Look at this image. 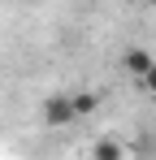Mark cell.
I'll use <instances>...</instances> for the list:
<instances>
[{
    "mask_svg": "<svg viewBox=\"0 0 156 160\" xmlns=\"http://www.w3.org/2000/svg\"><path fill=\"white\" fill-rule=\"evenodd\" d=\"M91 160H126V143L113 138V134H100L91 143Z\"/></svg>",
    "mask_w": 156,
    "mask_h": 160,
    "instance_id": "obj_3",
    "label": "cell"
},
{
    "mask_svg": "<svg viewBox=\"0 0 156 160\" xmlns=\"http://www.w3.org/2000/svg\"><path fill=\"white\" fill-rule=\"evenodd\" d=\"M122 69H126L130 78H139V82H143V78L156 69V56L148 52V48H126V56H122Z\"/></svg>",
    "mask_w": 156,
    "mask_h": 160,
    "instance_id": "obj_2",
    "label": "cell"
},
{
    "mask_svg": "<svg viewBox=\"0 0 156 160\" xmlns=\"http://www.w3.org/2000/svg\"><path fill=\"white\" fill-rule=\"evenodd\" d=\"M139 87H143L148 95H156V69H152V74H148V78H143V82H139Z\"/></svg>",
    "mask_w": 156,
    "mask_h": 160,
    "instance_id": "obj_5",
    "label": "cell"
},
{
    "mask_svg": "<svg viewBox=\"0 0 156 160\" xmlns=\"http://www.w3.org/2000/svg\"><path fill=\"white\" fill-rule=\"evenodd\" d=\"M70 104H74V117H91V112L100 108V95H96V91H74Z\"/></svg>",
    "mask_w": 156,
    "mask_h": 160,
    "instance_id": "obj_4",
    "label": "cell"
},
{
    "mask_svg": "<svg viewBox=\"0 0 156 160\" xmlns=\"http://www.w3.org/2000/svg\"><path fill=\"white\" fill-rule=\"evenodd\" d=\"M39 121H44L48 130H61V126L78 121V117H74V104H70V95H44V104H39Z\"/></svg>",
    "mask_w": 156,
    "mask_h": 160,
    "instance_id": "obj_1",
    "label": "cell"
}]
</instances>
